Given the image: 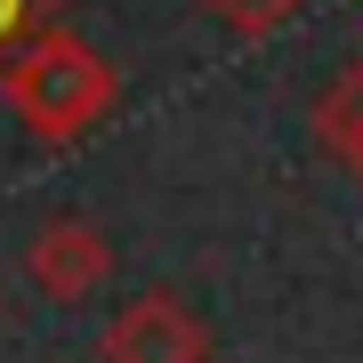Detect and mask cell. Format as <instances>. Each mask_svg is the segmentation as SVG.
Returning <instances> with one entry per match:
<instances>
[{"mask_svg":"<svg viewBox=\"0 0 363 363\" xmlns=\"http://www.w3.org/2000/svg\"><path fill=\"white\" fill-rule=\"evenodd\" d=\"M210 16H218L226 33H242V40H267V33H283L307 0H202Z\"/></svg>","mask_w":363,"mask_h":363,"instance_id":"5b68a950","label":"cell"},{"mask_svg":"<svg viewBox=\"0 0 363 363\" xmlns=\"http://www.w3.org/2000/svg\"><path fill=\"white\" fill-rule=\"evenodd\" d=\"M97 355L105 363H210V323L186 307V298L145 291V298H130V307L105 323Z\"/></svg>","mask_w":363,"mask_h":363,"instance_id":"3957f363","label":"cell"},{"mask_svg":"<svg viewBox=\"0 0 363 363\" xmlns=\"http://www.w3.org/2000/svg\"><path fill=\"white\" fill-rule=\"evenodd\" d=\"M315 138L331 145L339 169H355V178H363V57L323 89V105H315Z\"/></svg>","mask_w":363,"mask_h":363,"instance_id":"277c9868","label":"cell"},{"mask_svg":"<svg viewBox=\"0 0 363 363\" xmlns=\"http://www.w3.org/2000/svg\"><path fill=\"white\" fill-rule=\"evenodd\" d=\"M57 16H65V0H0V65H9L33 33H49Z\"/></svg>","mask_w":363,"mask_h":363,"instance_id":"8992f818","label":"cell"},{"mask_svg":"<svg viewBox=\"0 0 363 363\" xmlns=\"http://www.w3.org/2000/svg\"><path fill=\"white\" fill-rule=\"evenodd\" d=\"M0 97H9V113L25 121L40 145H73V138H89L121 105V73H113V57H97L81 33L49 25V33H33L25 49L0 65Z\"/></svg>","mask_w":363,"mask_h":363,"instance_id":"6da1fadb","label":"cell"},{"mask_svg":"<svg viewBox=\"0 0 363 363\" xmlns=\"http://www.w3.org/2000/svg\"><path fill=\"white\" fill-rule=\"evenodd\" d=\"M16 267H25V283L40 298L89 307L105 291V274H113V242H105V226H89V218H49V226H33V242H25Z\"/></svg>","mask_w":363,"mask_h":363,"instance_id":"7a4b0ae2","label":"cell"}]
</instances>
